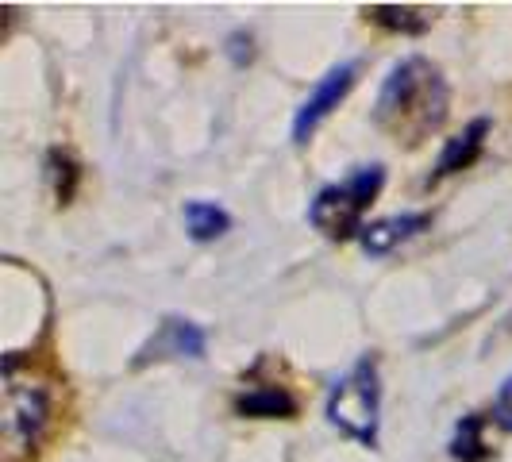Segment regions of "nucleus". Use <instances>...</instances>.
<instances>
[{
    "mask_svg": "<svg viewBox=\"0 0 512 462\" xmlns=\"http://www.w3.org/2000/svg\"><path fill=\"white\" fill-rule=\"evenodd\" d=\"M447 104H451V93H447L439 66L416 54L389 70L378 104H374V124L389 139L416 147L447 120Z\"/></svg>",
    "mask_w": 512,
    "mask_h": 462,
    "instance_id": "f257e3e1",
    "label": "nucleus"
},
{
    "mask_svg": "<svg viewBox=\"0 0 512 462\" xmlns=\"http://www.w3.org/2000/svg\"><path fill=\"white\" fill-rule=\"evenodd\" d=\"M51 424V393L43 378L20 370V355H4V405H0V462H31Z\"/></svg>",
    "mask_w": 512,
    "mask_h": 462,
    "instance_id": "f03ea898",
    "label": "nucleus"
},
{
    "mask_svg": "<svg viewBox=\"0 0 512 462\" xmlns=\"http://www.w3.org/2000/svg\"><path fill=\"white\" fill-rule=\"evenodd\" d=\"M328 420L339 432L359 439L362 447H378V424H382V385H378V362L362 359L339 378L328 397Z\"/></svg>",
    "mask_w": 512,
    "mask_h": 462,
    "instance_id": "7ed1b4c3",
    "label": "nucleus"
},
{
    "mask_svg": "<svg viewBox=\"0 0 512 462\" xmlns=\"http://www.w3.org/2000/svg\"><path fill=\"white\" fill-rule=\"evenodd\" d=\"M382 185H385L382 166H359L347 181L320 189L312 208H308L312 228L324 231L328 239H351L355 231L362 235L359 228L362 212L374 205V197L382 193Z\"/></svg>",
    "mask_w": 512,
    "mask_h": 462,
    "instance_id": "20e7f679",
    "label": "nucleus"
},
{
    "mask_svg": "<svg viewBox=\"0 0 512 462\" xmlns=\"http://www.w3.org/2000/svg\"><path fill=\"white\" fill-rule=\"evenodd\" d=\"M355 74H359V66H355V62H343V66L328 70V77L312 89V97L297 108V120H293V143H308V139H312V131L320 128V124L332 116V108H339V101L351 93Z\"/></svg>",
    "mask_w": 512,
    "mask_h": 462,
    "instance_id": "39448f33",
    "label": "nucleus"
},
{
    "mask_svg": "<svg viewBox=\"0 0 512 462\" xmlns=\"http://www.w3.org/2000/svg\"><path fill=\"white\" fill-rule=\"evenodd\" d=\"M201 355H205V332L181 316H166L151 343L139 351L135 366L151 359H201Z\"/></svg>",
    "mask_w": 512,
    "mask_h": 462,
    "instance_id": "423d86ee",
    "label": "nucleus"
},
{
    "mask_svg": "<svg viewBox=\"0 0 512 462\" xmlns=\"http://www.w3.org/2000/svg\"><path fill=\"white\" fill-rule=\"evenodd\" d=\"M432 224V216H424V212H405V216H385V220H374L370 228H362V251L366 255H389L397 243H405L412 235H420V231Z\"/></svg>",
    "mask_w": 512,
    "mask_h": 462,
    "instance_id": "0eeeda50",
    "label": "nucleus"
},
{
    "mask_svg": "<svg viewBox=\"0 0 512 462\" xmlns=\"http://www.w3.org/2000/svg\"><path fill=\"white\" fill-rule=\"evenodd\" d=\"M486 135H489V120H486V116H478V120L462 131V135L447 139V147H443V154H439V162H436V178H447V174H459V170H466V166H470V162L482 154V147H486Z\"/></svg>",
    "mask_w": 512,
    "mask_h": 462,
    "instance_id": "6e6552de",
    "label": "nucleus"
},
{
    "mask_svg": "<svg viewBox=\"0 0 512 462\" xmlns=\"http://www.w3.org/2000/svg\"><path fill=\"white\" fill-rule=\"evenodd\" d=\"M235 412L239 416H258V420H289L297 416V401L285 393V389H270V385H258L251 393L235 397Z\"/></svg>",
    "mask_w": 512,
    "mask_h": 462,
    "instance_id": "1a4fd4ad",
    "label": "nucleus"
},
{
    "mask_svg": "<svg viewBox=\"0 0 512 462\" xmlns=\"http://www.w3.org/2000/svg\"><path fill=\"white\" fill-rule=\"evenodd\" d=\"M366 20H374L385 31H401V35H424L432 27V16L424 8H409V4H374V8H366Z\"/></svg>",
    "mask_w": 512,
    "mask_h": 462,
    "instance_id": "9d476101",
    "label": "nucleus"
},
{
    "mask_svg": "<svg viewBox=\"0 0 512 462\" xmlns=\"http://www.w3.org/2000/svg\"><path fill=\"white\" fill-rule=\"evenodd\" d=\"M228 228H231V216L220 205H212V201H189V205H185V231H189L197 243L220 239Z\"/></svg>",
    "mask_w": 512,
    "mask_h": 462,
    "instance_id": "9b49d317",
    "label": "nucleus"
},
{
    "mask_svg": "<svg viewBox=\"0 0 512 462\" xmlns=\"http://www.w3.org/2000/svg\"><path fill=\"white\" fill-rule=\"evenodd\" d=\"M451 455L462 462H478L486 455V443H482V416H466L459 424V436L451 443Z\"/></svg>",
    "mask_w": 512,
    "mask_h": 462,
    "instance_id": "f8f14e48",
    "label": "nucleus"
},
{
    "mask_svg": "<svg viewBox=\"0 0 512 462\" xmlns=\"http://www.w3.org/2000/svg\"><path fill=\"white\" fill-rule=\"evenodd\" d=\"M51 178H54V189H58V201L66 205L70 197H74V185H77V166L66 158V154H51Z\"/></svg>",
    "mask_w": 512,
    "mask_h": 462,
    "instance_id": "ddd939ff",
    "label": "nucleus"
},
{
    "mask_svg": "<svg viewBox=\"0 0 512 462\" xmlns=\"http://www.w3.org/2000/svg\"><path fill=\"white\" fill-rule=\"evenodd\" d=\"M493 420H497L505 432H512V378L501 385V393H497V401H493Z\"/></svg>",
    "mask_w": 512,
    "mask_h": 462,
    "instance_id": "4468645a",
    "label": "nucleus"
},
{
    "mask_svg": "<svg viewBox=\"0 0 512 462\" xmlns=\"http://www.w3.org/2000/svg\"><path fill=\"white\" fill-rule=\"evenodd\" d=\"M228 58L235 62V66H247L251 58H255V51H251V35L247 31H235L228 39Z\"/></svg>",
    "mask_w": 512,
    "mask_h": 462,
    "instance_id": "2eb2a0df",
    "label": "nucleus"
}]
</instances>
